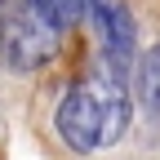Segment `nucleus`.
I'll list each match as a JSON object with an SVG mask.
<instances>
[{
  "label": "nucleus",
  "mask_w": 160,
  "mask_h": 160,
  "mask_svg": "<svg viewBox=\"0 0 160 160\" xmlns=\"http://www.w3.org/2000/svg\"><path fill=\"white\" fill-rule=\"evenodd\" d=\"M133 89H138V102L160 111V45H151L142 58H138V71H133Z\"/></svg>",
  "instance_id": "4"
},
{
  "label": "nucleus",
  "mask_w": 160,
  "mask_h": 160,
  "mask_svg": "<svg viewBox=\"0 0 160 160\" xmlns=\"http://www.w3.org/2000/svg\"><path fill=\"white\" fill-rule=\"evenodd\" d=\"M116 58L107 53L80 85H71L58 102V133L71 151H98L111 147L120 133L129 129V89L120 71L111 67Z\"/></svg>",
  "instance_id": "1"
},
{
  "label": "nucleus",
  "mask_w": 160,
  "mask_h": 160,
  "mask_svg": "<svg viewBox=\"0 0 160 160\" xmlns=\"http://www.w3.org/2000/svg\"><path fill=\"white\" fill-rule=\"evenodd\" d=\"M89 13H93V22L98 31H102L107 40V53L116 58V67H125L129 62V53H133V13L125 0H89Z\"/></svg>",
  "instance_id": "3"
},
{
  "label": "nucleus",
  "mask_w": 160,
  "mask_h": 160,
  "mask_svg": "<svg viewBox=\"0 0 160 160\" xmlns=\"http://www.w3.org/2000/svg\"><path fill=\"white\" fill-rule=\"evenodd\" d=\"M0 5H5V0H0Z\"/></svg>",
  "instance_id": "6"
},
{
  "label": "nucleus",
  "mask_w": 160,
  "mask_h": 160,
  "mask_svg": "<svg viewBox=\"0 0 160 160\" xmlns=\"http://www.w3.org/2000/svg\"><path fill=\"white\" fill-rule=\"evenodd\" d=\"M58 36L62 27L53 22L49 13L36 9V0H22L0 27V49H5V62L13 71H36L45 67L49 58L58 53Z\"/></svg>",
  "instance_id": "2"
},
{
  "label": "nucleus",
  "mask_w": 160,
  "mask_h": 160,
  "mask_svg": "<svg viewBox=\"0 0 160 160\" xmlns=\"http://www.w3.org/2000/svg\"><path fill=\"white\" fill-rule=\"evenodd\" d=\"M36 9H40V13H49L53 22L67 31V27L80 22V13L89 9V0H36Z\"/></svg>",
  "instance_id": "5"
}]
</instances>
